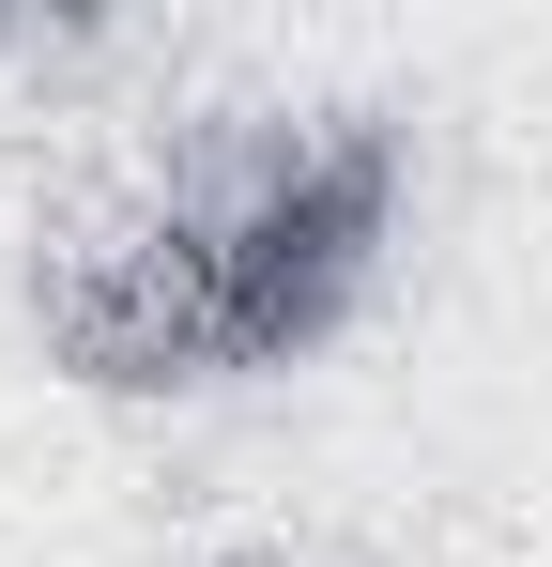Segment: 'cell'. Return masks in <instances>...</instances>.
<instances>
[{
    "label": "cell",
    "mask_w": 552,
    "mask_h": 567,
    "mask_svg": "<svg viewBox=\"0 0 552 567\" xmlns=\"http://www.w3.org/2000/svg\"><path fill=\"white\" fill-rule=\"evenodd\" d=\"M399 185V107H231L184 169L92 185L31 230V338L92 399L262 383L368 307Z\"/></svg>",
    "instance_id": "6da1fadb"
},
{
    "label": "cell",
    "mask_w": 552,
    "mask_h": 567,
    "mask_svg": "<svg viewBox=\"0 0 552 567\" xmlns=\"http://www.w3.org/2000/svg\"><path fill=\"white\" fill-rule=\"evenodd\" d=\"M246 567H276V553H246Z\"/></svg>",
    "instance_id": "7a4b0ae2"
}]
</instances>
